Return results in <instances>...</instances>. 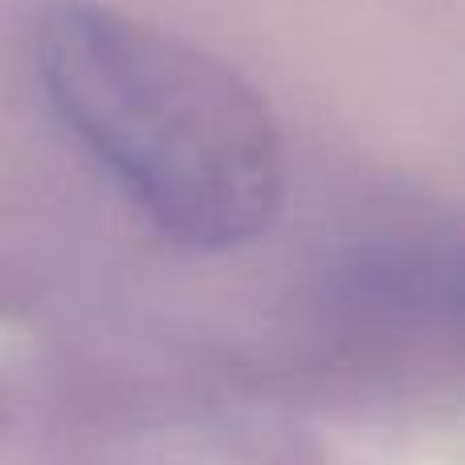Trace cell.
<instances>
[{
  "instance_id": "cell-1",
  "label": "cell",
  "mask_w": 465,
  "mask_h": 465,
  "mask_svg": "<svg viewBox=\"0 0 465 465\" xmlns=\"http://www.w3.org/2000/svg\"><path fill=\"white\" fill-rule=\"evenodd\" d=\"M33 74L65 135L163 237L232 249L286 201L273 111L225 62L94 0H62L33 29Z\"/></svg>"
}]
</instances>
